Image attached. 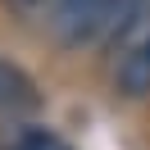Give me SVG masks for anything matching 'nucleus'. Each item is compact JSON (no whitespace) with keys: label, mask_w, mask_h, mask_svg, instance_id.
Listing matches in <instances>:
<instances>
[{"label":"nucleus","mask_w":150,"mask_h":150,"mask_svg":"<svg viewBox=\"0 0 150 150\" xmlns=\"http://www.w3.org/2000/svg\"><path fill=\"white\" fill-rule=\"evenodd\" d=\"M109 5H114V0H55V5H50V32H55L64 46L105 41Z\"/></svg>","instance_id":"1"},{"label":"nucleus","mask_w":150,"mask_h":150,"mask_svg":"<svg viewBox=\"0 0 150 150\" xmlns=\"http://www.w3.org/2000/svg\"><path fill=\"white\" fill-rule=\"evenodd\" d=\"M41 109V86L32 82L28 68H18L14 59H0V118L23 123Z\"/></svg>","instance_id":"2"},{"label":"nucleus","mask_w":150,"mask_h":150,"mask_svg":"<svg viewBox=\"0 0 150 150\" xmlns=\"http://www.w3.org/2000/svg\"><path fill=\"white\" fill-rule=\"evenodd\" d=\"M114 82H118V91H123V96H132V100L150 96V28L141 32V37L132 41L127 50H123Z\"/></svg>","instance_id":"3"},{"label":"nucleus","mask_w":150,"mask_h":150,"mask_svg":"<svg viewBox=\"0 0 150 150\" xmlns=\"http://www.w3.org/2000/svg\"><path fill=\"white\" fill-rule=\"evenodd\" d=\"M5 146L9 150H73L59 132L41 127V123H14V132L5 137Z\"/></svg>","instance_id":"4"},{"label":"nucleus","mask_w":150,"mask_h":150,"mask_svg":"<svg viewBox=\"0 0 150 150\" xmlns=\"http://www.w3.org/2000/svg\"><path fill=\"white\" fill-rule=\"evenodd\" d=\"M18 14H32V9H46V5H55V0H9Z\"/></svg>","instance_id":"5"},{"label":"nucleus","mask_w":150,"mask_h":150,"mask_svg":"<svg viewBox=\"0 0 150 150\" xmlns=\"http://www.w3.org/2000/svg\"><path fill=\"white\" fill-rule=\"evenodd\" d=\"M0 150H9V146H5V141H0Z\"/></svg>","instance_id":"6"}]
</instances>
